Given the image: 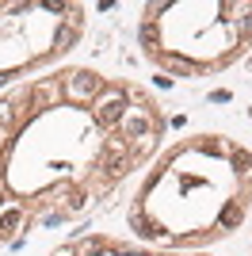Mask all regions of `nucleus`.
I'll use <instances>...</instances> for the list:
<instances>
[{
  "instance_id": "f257e3e1",
  "label": "nucleus",
  "mask_w": 252,
  "mask_h": 256,
  "mask_svg": "<svg viewBox=\"0 0 252 256\" xmlns=\"http://www.w3.org/2000/svg\"><path fill=\"white\" fill-rule=\"evenodd\" d=\"M168 115L142 80L62 65L0 92V248L80 222L160 153Z\"/></svg>"
},
{
  "instance_id": "f03ea898",
  "label": "nucleus",
  "mask_w": 252,
  "mask_h": 256,
  "mask_svg": "<svg viewBox=\"0 0 252 256\" xmlns=\"http://www.w3.org/2000/svg\"><path fill=\"white\" fill-rule=\"evenodd\" d=\"M248 214L252 150L218 130H195L146 164L126 206V230L153 248L206 252L237 234Z\"/></svg>"
},
{
  "instance_id": "7ed1b4c3",
  "label": "nucleus",
  "mask_w": 252,
  "mask_h": 256,
  "mask_svg": "<svg viewBox=\"0 0 252 256\" xmlns=\"http://www.w3.org/2000/svg\"><path fill=\"white\" fill-rule=\"evenodd\" d=\"M138 46L172 80H206L252 50V0H153L138 16Z\"/></svg>"
},
{
  "instance_id": "20e7f679",
  "label": "nucleus",
  "mask_w": 252,
  "mask_h": 256,
  "mask_svg": "<svg viewBox=\"0 0 252 256\" xmlns=\"http://www.w3.org/2000/svg\"><path fill=\"white\" fill-rule=\"evenodd\" d=\"M88 31V4L0 0V92L50 73Z\"/></svg>"
},
{
  "instance_id": "39448f33",
  "label": "nucleus",
  "mask_w": 252,
  "mask_h": 256,
  "mask_svg": "<svg viewBox=\"0 0 252 256\" xmlns=\"http://www.w3.org/2000/svg\"><path fill=\"white\" fill-rule=\"evenodd\" d=\"M46 256H210V252H180V248H153L134 237H115V234H80L73 241H62Z\"/></svg>"
}]
</instances>
